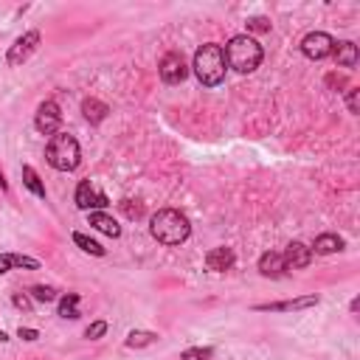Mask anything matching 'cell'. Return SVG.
I'll list each match as a JSON object with an SVG mask.
<instances>
[{
    "label": "cell",
    "mask_w": 360,
    "mask_h": 360,
    "mask_svg": "<svg viewBox=\"0 0 360 360\" xmlns=\"http://www.w3.org/2000/svg\"><path fill=\"white\" fill-rule=\"evenodd\" d=\"M23 183H25V189H29V192H31L34 197L45 200V183L40 180V175L34 172V166H29V164L23 166Z\"/></svg>",
    "instance_id": "cell-19"
},
{
    "label": "cell",
    "mask_w": 360,
    "mask_h": 360,
    "mask_svg": "<svg viewBox=\"0 0 360 360\" xmlns=\"http://www.w3.org/2000/svg\"><path fill=\"white\" fill-rule=\"evenodd\" d=\"M326 85L338 90V88H346V79H344V76H338V73H329L326 76Z\"/></svg>",
    "instance_id": "cell-31"
},
{
    "label": "cell",
    "mask_w": 360,
    "mask_h": 360,
    "mask_svg": "<svg viewBox=\"0 0 360 360\" xmlns=\"http://www.w3.org/2000/svg\"><path fill=\"white\" fill-rule=\"evenodd\" d=\"M12 270H40V259L34 256H23V253H9Z\"/></svg>",
    "instance_id": "cell-22"
},
{
    "label": "cell",
    "mask_w": 360,
    "mask_h": 360,
    "mask_svg": "<svg viewBox=\"0 0 360 360\" xmlns=\"http://www.w3.org/2000/svg\"><path fill=\"white\" fill-rule=\"evenodd\" d=\"M88 222H90L96 231H101V234L113 237V240L121 237V225H118L107 211H88Z\"/></svg>",
    "instance_id": "cell-14"
},
{
    "label": "cell",
    "mask_w": 360,
    "mask_h": 360,
    "mask_svg": "<svg viewBox=\"0 0 360 360\" xmlns=\"http://www.w3.org/2000/svg\"><path fill=\"white\" fill-rule=\"evenodd\" d=\"M245 25H248V31H253V34H268L273 23L268 17H250Z\"/></svg>",
    "instance_id": "cell-26"
},
{
    "label": "cell",
    "mask_w": 360,
    "mask_h": 360,
    "mask_svg": "<svg viewBox=\"0 0 360 360\" xmlns=\"http://www.w3.org/2000/svg\"><path fill=\"white\" fill-rule=\"evenodd\" d=\"M105 335H107V321H93L85 329V338L88 341H99V338H105Z\"/></svg>",
    "instance_id": "cell-27"
},
{
    "label": "cell",
    "mask_w": 360,
    "mask_h": 360,
    "mask_svg": "<svg viewBox=\"0 0 360 360\" xmlns=\"http://www.w3.org/2000/svg\"><path fill=\"white\" fill-rule=\"evenodd\" d=\"M192 68H194V76L200 79L203 88H217V85H222L225 70H228L222 45H217V42H205L203 48H197L194 65H192Z\"/></svg>",
    "instance_id": "cell-3"
},
{
    "label": "cell",
    "mask_w": 360,
    "mask_h": 360,
    "mask_svg": "<svg viewBox=\"0 0 360 360\" xmlns=\"http://www.w3.org/2000/svg\"><path fill=\"white\" fill-rule=\"evenodd\" d=\"M6 341H9V335H6L3 329H0V344H6Z\"/></svg>",
    "instance_id": "cell-34"
},
{
    "label": "cell",
    "mask_w": 360,
    "mask_h": 360,
    "mask_svg": "<svg viewBox=\"0 0 360 360\" xmlns=\"http://www.w3.org/2000/svg\"><path fill=\"white\" fill-rule=\"evenodd\" d=\"M45 161L54 166L57 172H73L82 161V149H79V141L68 133H57L51 136L48 146H45Z\"/></svg>",
    "instance_id": "cell-4"
},
{
    "label": "cell",
    "mask_w": 360,
    "mask_h": 360,
    "mask_svg": "<svg viewBox=\"0 0 360 360\" xmlns=\"http://www.w3.org/2000/svg\"><path fill=\"white\" fill-rule=\"evenodd\" d=\"M357 96H360V90H357V88H349V90H346V107H349V113H352V116H357V113H360V107H357Z\"/></svg>",
    "instance_id": "cell-28"
},
{
    "label": "cell",
    "mask_w": 360,
    "mask_h": 360,
    "mask_svg": "<svg viewBox=\"0 0 360 360\" xmlns=\"http://www.w3.org/2000/svg\"><path fill=\"white\" fill-rule=\"evenodd\" d=\"M60 316L68 318V321H76L82 313H79V293H68L60 298Z\"/></svg>",
    "instance_id": "cell-20"
},
{
    "label": "cell",
    "mask_w": 360,
    "mask_h": 360,
    "mask_svg": "<svg viewBox=\"0 0 360 360\" xmlns=\"http://www.w3.org/2000/svg\"><path fill=\"white\" fill-rule=\"evenodd\" d=\"M73 200H76V205H79L82 211H105L107 205H110L107 194L101 192V189L93 183V180H82V183L76 186Z\"/></svg>",
    "instance_id": "cell-5"
},
{
    "label": "cell",
    "mask_w": 360,
    "mask_h": 360,
    "mask_svg": "<svg viewBox=\"0 0 360 360\" xmlns=\"http://www.w3.org/2000/svg\"><path fill=\"white\" fill-rule=\"evenodd\" d=\"M73 245L79 248V250H85V253H90V256H105V253H107L105 245H99V242L90 240L88 234H82V231H76V234H73Z\"/></svg>",
    "instance_id": "cell-21"
},
{
    "label": "cell",
    "mask_w": 360,
    "mask_h": 360,
    "mask_svg": "<svg viewBox=\"0 0 360 360\" xmlns=\"http://www.w3.org/2000/svg\"><path fill=\"white\" fill-rule=\"evenodd\" d=\"M12 304L17 307V310H25V313L31 310V298L25 296V293H14V296H12Z\"/></svg>",
    "instance_id": "cell-29"
},
{
    "label": "cell",
    "mask_w": 360,
    "mask_h": 360,
    "mask_svg": "<svg viewBox=\"0 0 360 360\" xmlns=\"http://www.w3.org/2000/svg\"><path fill=\"white\" fill-rule=\"evenodd\" d=\"M118 209L124 211L127 220H141L144 217V203H138V200H121Z\"/></svg>",
    "instance_id": "cell-23"
},
{
    "label": "cell",
    "mask_w": 360,
    "mask_h": 360,
    "mask_svg": "<svg viewBox=\"0 0 360 360\" xmlns=\"http://www.w3.org/2000/svg\"><path fill=\"white\" fill-rule=\"evenodd\" d=\"M158 70H161V79H164L166 85H180V82H183L186 76H189L186 60H183V54H177V51H169V54L161 60Z\"/></svg>",
    "instance_id": "cell-10"
},
{
    "label": "cell",
    "mask_w": 360,
    "mask_h": 360,
    "mask_svg": "<svg viewBox=\"0 0 360 360\" xmlns=\"http://www.w3.org/2000/svg\"><path fill=\"white\" fill-rule=\"evenodd\" d=\"M346 248V242H344V237H338V234H321V237H316V242H313V253H321V256H329V253H338V250H344Z\"/></svg>",
    "instance_id": "cell-16"
},
{
    "label": "cell",
    "mask_w": 360,
    "mask_h": 360,
    "mask_svg": "<svg viewBox=\"0 0 360 360\" xmlns=\"http://www.w3.org/2000/svg\"><path fill=\"white\" fill-rule=\"evenodd\" d=\"M357 307H360V298H352V304H349V310H352V313H357Z\"/></svg>",
    "instance_id": "cell-33"
},
{
    "label": "cell",
    "mask_w": 360,
    "mask_h": 360,
    "mask_svg": "<svg viewBox=\"0 0 360 360\" xmlns=\"http://www.w3.org/2000/svg\"><path fill=\"white\" fill-rule=\"evenodd\" d=\"M12 270V262H9V253H0V276Z\"/></svg>",
    "instance_id": "cell-32"
},
{
    "label": "cell",
    "mask_w": 360,
    "mask_h": 360,
    "mask_svg": "<svg viewBox=\"0 0 360 360\" xmlns=\"http://www.w3.org/2000/svg\"><path fill=\"white\" fill-rule=\"evenodd\" d=\"M259 273L265 279H281L287 270H285V259H281L279 250H268L259 256Z\"/></svg>",
    "instance_id": "cell-13"
},
{
    "label": "cell",
    "mask_w": 360,
    "mask_h": 360,
    "mask_svg": "<svg viewBox=\"0 0 360 360\" xmlns=\"http://www.w3.org/2000/svg\"><path fill=\"white\" fill-rule=\"evenodd\" d=\"M321 298L316 293L310 296H298V298H287V301H268V304H253L256 313H296V310H310Z\"/></svg>",
    "instance_id": "cell-8"
},
{
    "label": "cell",
    "mask_w": 360,
    "mask_h": 360,
    "mask_svg": "<svg viewBox=\"0 0 360 360\" xmlns=\"http://www.w3.org/2000/svg\"><path fill=\"white\" fill-rule=\"evenodd\" d=\"M17 338H20V341L34 344V341L40 338V332H37V329H31V326H20V329H17Z\"/></svg>",
    "instance_id": "cell-30"
},
{
    "label": "cell",
    "mask_w": 360,
    "mask_h": 360,
    "mask_svg": "<svg viewBox=\"0 0 360 360\" xmlns=\"http://www.w3.org/2000/svg\"><path fill=\"white\" fill-rule=\"evenodd\" d=\"M60 124H62L60 105H57L54 99H45L42 105L37 107V113H34V127L42 136H57L60 133Z\"/></svg>",
    "instance_id": "cell-7"
},
{
    "label": "cell",
    "mask_w": 360,
    "mask_h": 360,
    "mask_svg": "<svg viewBox=\"0 0 360 360\" xmlns=\"http://www.w3.org/2000/svg\"><path fill=\"white\" fill-rule=\"evenodd\" d=\"M335 51V40H332L326 31H310L304 40H301V54L313 62H321L326 57H332Z\"/></svg>",
    "instance_id": "cell-6"
},
{
    "label": "cell",
    "mask_w": 360,
    "mask_h": 360,
    "mask_svg": "<svg viewBox=\"0 0 360 360\" xmlns=\"http://www.w3.org/2000/svg\"><path fill=\"white\" fill-rule=\"evenodd\" d=\"M234 262H237V253L231 250V248H225V245L211 248L209 253H205V268L214 270V273H225V270H231V268H234Z\"/></svg>",
    "instance_id": "cell-12"
},
{
    "label": "cell",
    "mask_w": 360,
    "mask_h": 360,
    "mask_svg": "<svg viewBox=\"0 0 360 360\" xmlns=\"http://www.w3.org/2000/svg\"><path fill=\"white\" fill-rule=\"evenodd\" d=\"M107 113H110V107L105 105V101H99V99H85L82 101V116L90 121V124H101V121H105L107 118Z\"/></svg>",
    "instance_id": "cell-17"
},
{
    "label": "cell",
    "mask_w": 360,
    "mask_h": 360,
    "mask_svg": "<svg viewBox=\"0 0 360 360\" xmlns=\"http://www.w3.org/2000/svg\"><path fill=\"white\" fill-rule=\"evenodd\" d=\"M149 234L152 240H158L161 245H183L192 234V225H189V217L180 214L177 209H161L149 217Z\"/></svg>",
    "instance_id": "cell-1"
},
{
    "label": "cell",
    "mask_w": 360,
    "mask_h": 360,
    "mask_svg": "<svg viewBox=\"0 0 360 360\" xmlns=\"http://www.w3.org/2000/svg\"><path fill=\"white\" fill-rule=\"evenodd\" d=\"M313 250H310V245H304V242H290L287 245V250L281 253V259H285V270H301V268H307L313 262Z\"/></svg>",
    "instance_id": "cell-11"
},
{
    "label": "cell",
    "mask_w": 360,
    "mask_h": 360,
    "mask_svg": "<svg viewBox=\"0 0 360 360\" xmlns=\"http://www.w3.org/2000/svg\"><path fill=\"white\" fill-rule=\"evenodd\" d=\"M332 57L341 68H357L360 62V51L352 40H344V42H335V51H332Z\"/></svg>",
    "instance_id": "cell-15"
},
{
    "label": "cell",
    "mask_w": 360,
    "mask_h": 360,
    "mask_svg": "<svg viewBox=\"0 0 360 360\" xmlns=\"http://www.w3.org/2000/svg\"><path fill=\"white\" fill-rule=\"evenodd\" d=\"M127 349H144V346H152L158 344V332H149V329H133L130 335H127Z\"/></svg>",
    "instance_id": "cell-18"
},
{
    "label": "cell",
    "mask_w": 360,
    "mask_h": 360,
    "mask_svg": "<svg viewBox=\"0 0 360 360\" xmlns=\"http://www.w3.org/2000/svg\"><path fill=\"white\" fill-rule=\"evenodd\" d=\"M31 296H34V301H42V304L57 301V290L48 287V285H34V287H31Z\"/></svg>",
    "instance_id": "cell-24"
},
{
    "label": "cell",
    "mask_w": 360,
    "mask_h": 360,
    "mask_svg": "<svg viewBox=\"0 0 360 360\" xmlns=\"http://www.w3.org/2000/svg\"><path fill=\"white\" fill-rule=\"evenodd\" d=\"M40 31H25L23 37H17L14 40V45L9 48V54H6V62L12 65V68H17V65H23L25 60H29L34 51L40 48Z\"/></svg>",
    "instance_id": "cell-9"
},
{
    "label": "cell",
    "mask_w": 360,
    "mask_h": 360,
    "mask_svg": "<svg viewBox=\"0 0 360 360\" xmlns=\"http://www.w3.org/2000/svg\"><path fill=\"white\" fill-rule=\"evenodd\" d=\"M222 51H225V65L231 70H237V73H253L256 68L262 65V57H265L262 45L256 42L253 37H248V34L231 37Z\"/></svg>",
    "instance_id": "cell-2"
},
{
    "label": "cell",
    "mask_w": 360,
    "mask_h": 360,
    "mask_svg": "<svg viewBox=\"0 0 360 360\" xmlns=\"http://www.w3.org/2000/svg\"><path fill=\"white\" fill-rule=\"evenodd\" d=\"M180 360H214V352L211 349H203V346H192L180 355Z\"/></svg>",
    "instance_id": "cell-25"
}]
</instances>
